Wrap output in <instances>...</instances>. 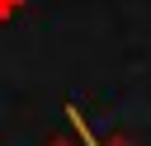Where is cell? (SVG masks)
Listing matches in <instances>:
<instances>
[{
  "label": "cell",
  "instance_id": "6da1fadb",
  "mask_svg": "<svg viewBox=\"0 0 151 146\" xmlns=\"http://www.w3.org/2000/svg\"><path fill=\"white\" fill-rule=\"evenodd\" d=\"M66 118H71V127H76V137H80V146H132L127 137H118V132H94L90 127V118L76 108V104H66Z\"/></svg>",
  "mask_w": 151,
  "mask_h": 146
},
{
  "label": "cell",
  "instance_id": "7a4b0ae2",
  "mask_svg": "<svg viewBox=\"0 0 151 146\" xmlns=\"http://www.w3.org/2000/svg\"><path fill=\"white\" fill-rule=\"evenodd\" d=\"M24 5H28V0H0V24H9V19L24 9Z\"/></svg>",
  "mask_w": 151,
  "mask_h": 146
},
{
  "label": "cell",
  "instance_id": "3957f363",
  "mask_svg": "<svg viewBox=\"0 0 151 146\" xmlns=\"http://www.w3.org/2000/svg\"><path fill=\"white\" fill-rule=\"evenodd\" d=\"M42 146H80V141H71V137H47Z\"/></svg>",
  "mask_w": 151,
  "mask_h": 146
}]
</instances>
